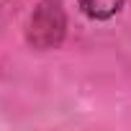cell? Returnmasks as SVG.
Wrapping results in <instances>:
<instances>
[{
  "instance_id": "obj_1",
  "label": "cell",
  "mask_w": 131,
  "mask_h": 131,
  "mask_svg": "<svg viewBox=\"0 0 131 131\" xmlns=\"http://www.w3.org/2000/svg\"><path fill=\"white\" fill-rule=\"evenodd\" d=\"M67 36V10L62 0H39L26 23V44L36 51L59 49Z\"/></svg>"
},
{
  "instance_id": "obj_2",
  "label": "cell",
  "mask_w": 131,
  "mask_h": 131,
  "mask_svg": "<svg viewBox=\"0 0 131 131\" xmlns=\"http://www.w3.org/2000/svg\"><path fill=\"white\" fill-rule=\"evenodd\" d=\"M126 0H77V8L90 21H111L121 13Z\"/></svg>"
}]
</instances>
